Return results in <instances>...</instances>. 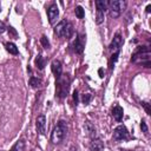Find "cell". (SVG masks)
Masks as SVG:
<instances>
[{
  "label": "cell",
  "mask_w": 151,
  "mask_h": 151,
  "mask_svg": "<svg viewBox=\"0 0 151 151\" xmlns=\"http://www.w3.org/2000/svg\"><path fill=\"white\" fill-rule=\"evenodd\" d=\"M150 55H151V52H150V48L147 46H143V47H139L132 55L131 58V61L134 63V64H142L144 67H151V63H150Z\"/></svg>",
  "instance_id": "1"
},
{
  "label": "cell",
  "mask_w": 151,
  "mask_h": 151,
  "mask_svg": "<svg viewBox=\"0 0 151 151\" xmlns=\"http://www.w3.org/2000/svg\"><path fill=\"white\" fill-rule=\"evenodd\" d=\"M71 79L68 74H61L59 78L55 79V96L60 99L65 98L68 94Z\"/></svg>",
  "instance_id": "2"
},
{
  "label": "cell",
  "mask_w": 151,
  "mask_h": 151,
  "mask_svg": "<svg viewBox=\"0 0 151 151\" xmlns=\"http://www.w3.org/2000/svg\"><path fill=\"white\" fill-rule=\"evenodd\" d=\"M67 129L68 127H67L66 122L65 120H59L57 126L53 129V131L51 133V143L52 144H60L64 140V138L67 133Z\"/></svg>",
  "instance_id": "3"
},
{
  "label": "cell",
  "mask_w": 151,
  "mask_h": 151,
  "mask_svg": "<svg viewBox=\"0 0 151 151\" xmlns=\"http://www.w3.org/2000/svg\"><path fill=\"white\" fill-rule=\"evenodd\" d=\"M54 34L59 38H71V35L73 34V26L72 24L64 19L60 22L57 24V26L54 27Z\"/></svg>",
  "instance_id": "4"
},
{
  "label": "cell",
  "mask_w": 151,
  "mask_h": 151,
  "mask_svg": "<svg viewBox=\"0 0 151 151\" xmlns=\"http://www.w3.org/2000/svg\"><path fill=\"white\" fill-rule=\"evenodd\" d=\"M107 8L110 9V15L112 18H118L122 14V12L126 8V1L110 0V1H107Z\"/></svg>",
  "instance_id": "5"
},
{
  "label": "cell",
  "mask_w": 151,
  "mask_h": 151,
  "mask_svg": "<svg viewBox=\"0 0 151 151\" xmlns=\"http://www.w3.org/2000/svg\"><path fill=\"white\" fill-rule=\"evenodd\" d=\"M129 138V131L124 125H119L113 130V139L114 140H125Z\"/></svg>",
  "instance_id": "6"
},
{
  "label": "cell",
  "mask_w": 151,
  "mask_h": 151,
  "mask_svg": "<svg viewBox=\"0 0 151 151\" xmlns=\"http://www.w3.org/2000/svg\"><path fill=\"white\" fill-rule=\"evenodd\" d=\"M59 17V8L57 6V4H51L47 8V18H48V22L51 25H54V22L57 21Z\"/></svg>",
  "instance_id": "7"
},
{
  "label": "cell",
  "mask_w": 151,
  "mask_h": 151,
  "mask_svg": "<svg viewBox=\"0 0 151 151\" xmlns=\"http://www.w3.org/2000/svg\"><path fill=\"white\" fill-rule=\"evenodd\" d=\"M35 127L39 134H45L46 133V117L44 114H40L35 119Z\"/></svg>",
  "instance_id": "8"
},
{
  "label": "cell",
  "mask_w": 151,
  "mask_h": 151,
  "mask_svg": "<svg viewBox=\"0 0 151 151\" xmlns=\"http://www.w3.org/2000/svg\"><path fill=\"white\" fill-rule=\"evenodd\" d=\"M122 45H123V38H122V35L120 34H116L113 37L110 46H109V50L112 51V52H119Z\"/></svg>",
  "instance_id": "9"
},
{
  "label": "cell",
  "mask_w": 151,
  "mask_h": 151,
  "mask_svg": "<svg viewBox=\"0 0 151 151\" xmlns=\"http://www.w3.org/2000/svg\"><path fill=\"white\" fill-rule=\"evenodd\" d=\"M71 47H72L73 52L78 53V54L83 53V51H84V39H83L81 37L77 35V37H76V39L73 40V42H72Z\"/></svg>",
  "instance_id": "10"
},
{
  "label": "cell",
  "mask_w": 151,
  "mask_h": 151,
  "mask_svg": "<svg viewBox=\"0 0 151 151\" xmlns=\"http://www.w3.org/2000/svg\"><path fill=\"white\" fill-rule=\"evenodd\" d=\"M51 70L53 72V74L55 76V79L59 78L61 74H63V66H61V63L57 59H54L51 64Z\"/></svg>",
  "instance_id": "11"
},
{
  "label": "cell",
  "mask_w": 151,
  "mask_h": 151,
  "mask_svg": "<svg viewBox=\"0 0 151 151\" xmlns=\"http://www.w3.org/2000/svg\"><path fill=\"white\" fill-rule=\"evenodd\" d=\"M90 149L91 151H104V143L100 138H92L90 143Z\"/></svg>",
  "instance_id": "12"
},
{
  "label": "cell",
  "mask_w": 151,
  "mask_h": 151,
  "mask_svg": "<svg viewBox=\"0 0 151 151\" xmlns=\"http://www.w3.org/2000/svg\"><path fill=\"white\" fill-rule=\"evenodd\" d=\"M123 116H124V111H123V107H120L119 105H116L113 109H112V117L114 120L117 122H120L123 119Z\"/></svg>",
  "instance_id": "13"
},
{
  "label": "cell",
  "mask_w": 151,
  "mask_h": 151,
  "mask_svg": "<svg viewBox=\"0 0 151 151\" xmlns=\"http://www.w3.org/2000/svg\"><path fill=\"white\" fill-rule=\"evenodd\" d=\"M84 129H85V131L87 132V134L91 137V139L97 137V130H96V127H94L90 122H85V124H84Z\"/></svg>",
  "instance_id": "14"
},
{
  "label": "cell",
  "mask_w": 151,
  "mask_h": 151,
  "mask_svg": "<svg viewBox=\"0 0 151 151\" xmlns=\"http://www.w3.org/2000/svg\"><path fill=\"white\" fill-rule=\"evenodd\" d=\"M5 47H6L7 52H9L11 54L17 55V54L19 53V50H18V47H17V45H15L14 42H6V44H5Z\"/></svg>",
  "instance_id": "15"
},
{
  "label": "cell",
  "mask_w": 151,
  "mask_h": 151,
  "mask_svg": "<svg viewBox=\"0 0 151 151\" xmlns=\"http://www.w3.org/2000/svg\"><path fill=\"white\" fill-rule=\"evenodd\" d=\"M41 84H42V80H41L39 77H34V76H32V77L29 78V85H31L33 88H38V87H40Z\"/></svg>",
  "instance_id": "16"
},
{
  "label": "cell",
  "mask_w": 151,
  "mask_h": 151,
  "mask_svg": "<svg viewBox=\"0 0 151 151\" xmlns=\"http://www.w3.org/2000/svg\"><path fill=\"white\" fill-rule=\"evenodd\" d=\"M96 7H97V11H100V12L105 13V11L107 9V2L104 1V0H97L96 1Z\"/></svg>",
  "instance_id": "17"
},
{
  "label": "cell",
  "mask_w": 151,
  "mask_h": 151,
  "mask_svg": "<svg viewBox=\"0 0 151 151\" xmlns=\"http://www.w3.org/2000/svg\"><path fill=\"white\" fill-rule=\"evenodd\" d=\"M24 149H25V142L20 139V140L15 142V144L12 146V149L9 151H24Z\"/></svg>",
  "instance_id": "18"
},
{
  "label": "cell",
  "mask_w": 151,
  "mask_h": 151,
  "mask_svg": "<svg viewBox=\"0 0 151 151\" xmlns=\"http://www.w3.org/2000/svg\"><path fill=\"white\" fill-rule=\"evenodd\" d=\"M34 63H35V66H37L39 70H42V68L45 67V59H44V58H42V55H40V54L35 58Z\"/></svg>",
  "instance_id": "19"
},
{
  "label": "cell",
  "mask_w": 151,
  "mask_h": 151,
  "mask_svg": "<svg viewBox=\"0 0 151 151\" xmlns=\"http://www.w3.org/2000/svg\"><path fill=\"white\" fill-rule=\"evenodd\" d=\"M118 55H119V52H113V54L111 55V58H110V60H109V66H110L111 70L114 67V63L117 61Z\"/></svg>",
  "instance_id": "20"
},
{
  "label": "cell",
  "mask_w": 151,
  "mask_h": 151,
  "mask_svg": "<svg viewBox=\"0 0 151 151\" xmlns=\"http://www.w3.org/2000/svg\"><path fill=\"white\" fill-rule=\"evenodd\" d=\"M74 13H76V17L79 18V19H83L85 17V11L81 6H77L76 9H74Z\"/></svg>",
  "instance_id": "21"
},
{
  "label": "cell",
  "mask_w": 151,
  "mask_h": 151,
  "mask_svg": "<svg viewBox=\"0 0 151 151\" xmlns=\"http://www.w3.org/2000/svg\"><path fill=\"white\" fill-rule=\"evenodd\" d=\"M104 14L105 13H103L100 11H97V14H96V24L97 25H100L104 21Z\"/></svg>",
  "instance_id": "22"
},
{
  "label": "cell",
  "mask_w": 151,
  "mask_h": 151,
  "mask_svg": "<svg viewBox=\"0 0 151 151\" xmlns=\"http://www.w3.org/2000/svg\"><path fill=\"white\" fill-rule=\"evenodd\" d=\"M91 99H92V94H91V93H84V94H83V97H81V101H83V104H84V105L90 104Z\"/></svg>",
  "instance_id": "23"
},
{
  "label": "cell",
  "mask_w": 151,
  "mask_h": 151,
  "mask_svg": "<svg viewBox=\"0 0 151 151\" xmlns=\"http://www.w3.org/2000/svg\"><path fill=\"white\" fill-rule=\"evenodd\" d=\"M40 42H41V45H42L45 48H50V46H51V44H50V41H48V39H47L46 35H41Z\"/></svg>",
  "instance_id": "24"
},
{
  "label": "cell",
  "mask_w": 151,
  "mask_h": 151,
  "mask_svg": "<svg viewBox=\"0 0 151 151\" xmlns=\"http://www.w3.org/2000/svg\"><path fill=\"white\" fill-rule=\"evenodd\" d=\"M140 129H142V131L145 133V134H147L149 133V129H147V125H146V123H145V120L143 119L142 120V123H140Z\"/></svg>",
  "instance_id": "25"
},
{
  "label": "cell",
  "mask_w": 151,
  "mask_h": 151,
  "mask_svg": "<svg viewBox=\"0 0 151 151\" xmlns=\"http://www.w3.org/2000/svg\"><path fill=\"white\" fill-rule=\"evenodd\" d=\"M142 104V106L145 109V112L147 113V114H151V110H150V104L149 103H146V101H142L140 103Z\"/></svg>",
  "instance_id": "26"
},
{
  "label": "cell",
  "mask_w": 151,
  "mask_h": 151,
  "mask_svg": "<svg viewBox=\"0 0 151 151\" xmlns=\"http://www.w3.org/2000/svg\"><path fill=\"white\" fill-rule=\"evenodd\" d=\"M7 29H8V33H9V34H12L14 38L17 37V31H15L13 27H7Z\"/></svg>",
  "instance_id": "27"
},
{
  "label": "cell",
  "mask_w": 151,
  "mask_h": 151,
  "mask_svg": "<svg viewBox=\"0 0 151 151\" xmlns=\"http://www.w3.org/2000/svg\"><path fill=\"white\" fill-rule=\"evenodd\" d=\"M7 29V27H6V25H5V22H2V21H0V34L1 33H4L5 31Z\"/></svg>",
  "instance_id": "28"
},
{
  "label": "cell",
  "mask_w": 151,
  "mask_h": 151,
  "mask_svg": "<svg viewBox=\"0 0 151 151\" xmlns=\"http://www.w3.org/2000/svg\"><path fill=\"white\" fill-rule=\"evenodd\" d=\"M73 100H74V103H76V104L78 103V92H77V91H74V92H73Z\"/></svg>",
  "instance_id": "29"
},
{
  "label": "cell",
  "mask_w": 151,
  "mask_h": 151,
  "mask_svg": "<svg viewBox=\"0 0 151 151\" xmlns=\"http://www.w3.org/2000/svg\"><path fill=\"white\" fill-rule=\"evenodd\" d=\"M99 74H100V77L103 78L104 76H103V68H99Z\"/></svg>",
  "instance_id": "30"
},
{
  "label": "cell",
  "mask_w": 151,
  "mask_h": 151,
  "mask_svg": "<svg viewBox=\"0 0 151 151\" xmlns=\"http://www.w3.org/2000/svg\"><path fill=\"white\" fill-rule=\"evenodd\" d=\"M150 8H151V6H150V5H147V6H146V12H147V13L150 12Z\"/></svg>",
  "instance_id": "31"
},
{
  "label": "cell",
  "mask_w": 151,
  "mask_h": 151,
  "mask_svg": "<svg viewBox=\"0 0 151 151\" xmlns=\"http://www.w3.org/2000/svg\"><path fill=\"white\" fill-rule=\"evenodd\" d=\"M126 151H132V150H126Z\"/></svg>",
  "instance_id": "32"
}]
</instances>
